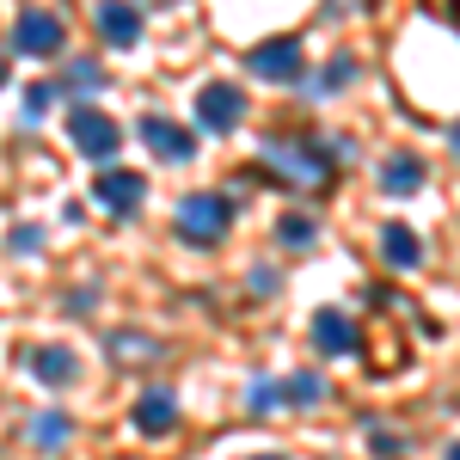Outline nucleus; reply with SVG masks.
Returning <instances> with one entry per match:
<instances>
[{"label":"nucleus","instance_id":"f257e3e1","mask_svg":"<svg viewBox=\"0 0 460 460\" xmlns=\"http://www.w3.org/2000/svg\"><path fill=\"white\" fill-rule=\"evenodd\" d=\"M234 215H240V203L227 197V190H190L184 203H178V240L184 246H221L227 240V227H234Z\"/></svg>","mask_w":460,"mask_h":460},{"label":"nucleus","instance_id":"0eeeda50","mask_svg":"<svg viewBox=\"0 0 460 460\" xmlns=\"http://www.w3.org/2000/svg\"><path fill=\"white\" fill-rule=\"evenodd\" d=\"M325 399V381L319 375H288V381H258L252 387V411L264 418L270 405H319Z\"/></svg>","mask_w":460,"mask_h":460},{"label":"nucleus","instance_id":"f03ea898","mask_svg":"<svg viewBox=\"0 0 460 460\" xmlns=\"http://www.w3.org/2000/svg\"><path fill=\"white\" fill-rule=\"evenodd\" d=\"M68 136H74V147H80L86 160H99V166H111L117 147H123V129H117L99 105H86V99L68 111Z\"/></svg>","mask_w":460,"mask_h":460},{"label":"nucleus","instance_id":"9d476101","mask_svg":"<svg viewBox=\"0 0 460 460\" xmlns=\"http://www.w3.org/2000/svg\"><path fill=\"white\" fill-rule=\"evenodd\" d=\"M99 37L111 49H136L142 43V6L129 0H99Z\"/></svg>","mask_w":460,"mask_h":460},{"label":"nucleus","instance_id":"dca6fc26","mask_svg":"<svg viewBox=\"0 0 460 460\" xmlns=\"http://www.w3.org/2000/svg\"><path fill=\"white\" fill-rule=\"evenodd\" d=\"M314 234H319V227L307 221V215H283V221H277V246L301 252V246H314Z\"/></svg>","mask_w":460,"mask_h":460},{"label":"nucleus","instance_id":"412c9836","mask_svg":"<svg viewBox=\"0 0 460 460\" xmlns=\"http://www.w3.org/2000/svg\"><path fill=\"white\" fill-rule=\"evenodd\" d=\"M43 246V234L37 227H13V252H37Z\"/></svg>","mask_w":460,"mask_h":460},{"label":"nucleus","instance_id":"f3484780","mask_svg":"<svg viewBox=\"0 0 460 460\" xmlns=\"http://www.w3.org/2000/svg\"><path fill=\"white\" fill-rule=\"evenodd\" d=\"M350 80H356V62H350V56H332L325 74H319V93H344Z\"/></svg>","mask_w":460,"mask_h":460},{"label":"nucleus","instance_id":"1a4fd4ad","mask_svg":"<svg viewBox=\"0 0 460 460\" xmlns=\"http://www.w3.org/2000/svg\"><path fill=\"white\" fill-rule=\"evenodd\" d=\"M129 424L142 429L147 442H160V436H172V429H178V399H172L166 387L142 393V399H136V411H129Z\"/></svg>","mask_w":460,"mask_h":460},{"label":"nucleus","instance_id":"b1692460","mask_svg":"<svg viewBox=\"0 0 460 460\" xmlns=\"http://www.w3.org/2000/svg\"><path fill=\"white\" fill-rule=\"evenodd\" d=\"M0 86H6V56H0Z\"/></svg>","mask_w":460,"mask_h":460},{"label":"nucleus","instance_id":"5701e85b","mask_svg":"<svg viewBox=\"0 0 460 460\" xmlns=\"http://www.w3.org/2000/svg\"><path fill=\"white\" fill-rule=\"evenodd\" d=\"M246 460H288V455H246Z\"/></svg>","mask_w":460,"mask_h":460},{"label":"nucleus","instance_id":"4be33fe9","mask_svg":"<svg viewBox=\"0 0 460 460\" xmlns=\"http://www.w3.org/2000/svg\"><path fill=\"white\" fill-rule=\"evenodd\" d=\"M368 442H375V455H399V436H387V429H368Z\"/></svg>","mask_w":460,"mask_h":460},{"label":"nucleus","instance_id":"f8f14e48","mask_svg":"<svg viewBox=\"0 0 460 460\" xmlns=\"http://www.w3.org/2000/svg\"><path fill=\"white\" fill-rule=\"evenodd\" d=\"M31 375L43 381V387H74V381H80V362H74L68 344H37L31 350Z\"/></svg>","mask_w":460,"mask_h":460},{"label":"nucleus","instance_id":"4468645a","mask_svg":"<svg viewBox=\"0 0 460 460\" xmlns=\"http://www.w3.org/2000/svg\"><path fill=\"white\" fill-rule=\"evenodd\" d=\"M381 190H387V197H418V190H424V160H418V154L381 160Z\"/></svg>","mask_w":460,"mask_h":460},{"label":"nucleus","instance_id":"9b49d317","mask_svg":"<svg viewBox=\"0 0 460 460\" xmlns=\"http://www.w3.org/2000/svg\"><path fill=\"white\" fill-rule=\"evenodd\" d=\"M362 338H356V319L344 307H319L314 314V350L319 356H350Z\"/></svg>","mask_w":460,"mask_h":460},{"label":"nucleus","instance_id":"6e6552de","mask_svg":"<svg viewBox=\"0 0 460 460\" xmlns=\"http://www.w3.org/2000/svg\"><path fill=\"white\" fill-rule=\"evenodd\" d=\"M136 136H142V147L160 154V160H197V129H178L172 117H142Z\"/></svg>","mask_w":460,"mask_h":460},{"label":"nucleus","instance_id":"7ed1b4c3","mask_svg":"<svg viewBox=\"0 0 460 460\" xmlns=\"http://www.w3.org/2000/svg\"><path fill=\"white\" fill-rule=\"evenodd\" d=\"M93 203H99L105 215H117V221L142 215V203H147V178H142V166H105V172L93 178Z\"/></svg>","mask_w":460,"mask_h":460},{"label":"nucleus","instance_id":"aec40b11","mask_svg":"<svg viewBox=\"0 0 460 460\" xmlns=\"http://www.w3.org/2000/svg\"><path fill=\"white\" fill-rule=\"evenodd\" d=\"M111 350H117V356H136V350H154V338H136V332H117V338H111Z\"/></svg>","mask_w":460,"mask_h":460},{"label":"nucleus","instance_id":"2eb2a0df","mask_svg":"<svg viewBox=\"0 0 460 460\" xmlns=\"http://www.w3.org/2000/svg\"><path fill=\"white\" fill-rule=\"evenodd\" d=\"M68 436H74V424L62 418V411H43V418L31 424V442H37V448H49V455H56V448H68Z\"/></svg>","mask_w":460,"mask_h":460},{"label":"nucleus","instance_id":"6ab92c4d","mask_svg":"<svg viewBox=\"0 0 460 460\" xmlns=\"http://www.w3.org/2000/svg\"><path fill=\"white\" fill-rule=\"evenodd\" d=\"M68 86H74V93H99V86H105V74L93 68V62H74V68H68Z\"/></svg>","mask_w":460,"mask_h":460},{"label":"nucleus","instance_id":"20e7f679","mask_svg":"<svg viewBox=\"0 0 460 460\" xmlns=\"http://www.w3.org/2000/svg\"><path fill=\"white\" fill-rule=\"evenodd\" d=\"M246 93H240V80H209L203 93H197V129H209V136H234L240 123H246Z\"/></svg>","mask_w":460,"mask_h":460},{"label":"nucleus","instance_id":"423d86ee","mask_svg":"<svg viewBox=\"0 0 460 460\" xmlns=\"http://www.w3.org/2000/svg\"><path fill=\"white\" fill-rule=\"evenodd\" d=\"M246 68L258 80H270V86H295L301 80V43L295 37H270V43H258L246 56Z\"/></svg>","mask_w":460,"mask_h":460},{"label":"nucleus","instance_id":"39448f33","mask_svg":"<svg viewBox=\"0 0 460 460\" xmlns=\"http://www.w3.org/2000/svg\"><path fill=\"white\" fill-rule=\"evenodd\" d=\"M13 49L19 56H31V62H49V56H62L68 49V25L56 19V13H19V25H13Z\"/></svg>","mask_w":460,"mask_h":460},{"label":"nucleus","instance_id":"a211bd4d","mask_svg":"<svg viewBox=\"0 0 460 460\" xmlns=\"http://www.w3.org/2000/svg\"><path fill=\"white\" fill-rule=\"evenodd\" d=\"M56 105V86L49 80H37V86H25V123H43V111Z\"/></svg>","mask_w":460,"mask_h":460},{"label":"nucleus","instance_id":"ddd939ff","mask_svg":"<svg viewBox=\"0 0 460 460\" xmlns=\"http://www.w3.org/2000/svg\"><path fill=\"white\" fill-rule=\"evenodd\" d=\"M381 258H387L393 270H418V264H424V240H418L405 221H387V227H381Z\"/></svg>","mask_w":460,"mask_h":460}]
</instances>
